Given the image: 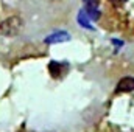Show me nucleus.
Wrapping results in <instances>:
<instances>
[{
    "label": "nucleus",
    "mask_w": 134,
    "mask_h": 132,
    "mask_svg": "<svg viewBox=\"0 0 134 132\" xmlns=\"http://www.w3.org/2000/svg\"><path fill=\"white\" fill-rule=\"evenodd\" d=\"M24 30V19L20 16H9L0 22V34L5 37H14Z\"/></svg>",
    "instance_id": "obj_1"
},
{
    "label": "nucleus",
    "mask_w": 134,
    "mask_h": 132,
    "mask_svg": "<svg viewBox=\"0 0 134 132\" xmlns=\"http://www.w3.org/2000/svg\"><path fill=\"white\" fill-rule=\"evenodd\" d=\"M117 93H128V92H134V78L133 76H125L117 82L115 87Z\"/></svg>",
    "instance_id": "obj_2"
},
{
    "label": "nucleus",
    "mask_w": 134,
    "mask_h": 132,
    "mask_svg": "<svg viewBox=\"0 0 134 132\" xmlns=\"http://www.w3.org/2000/svg\"><path fill=\"white\" fill-rule=\"evenodd\" d=\"M66 70H69V64H66V62L52 61V62L48 64V71H50V75H52L53 78H61V76L66 73Z\"/></svg>",
    "instance_id": "obj_3"
},
{
    "label": "nucleus",
    "mask_w": 134,
    "mask_h": 132,
    "mask_svg": "<svg viewBox=\"0 0 134 132\" xmlns=\"http://www.w3.org/2000/svg\"><path fill=\"white\" fill-rule=\"evenodd\" d=\"M84 5H86V9H87L91 17H94V19L100 17V14H98V0H84Z\"/></svg>",
    "instance_id": "obj_4"
},
{
    "label": "nucleus",
    "mask_w": 134,
    "mask_h": 132,
    "mask_svg": "<svg viewBox=\"0 0 134 132\" xmlns=\"http://www.w3.org/2000/svg\"><path fill=\"white\" fill-rule=\"evenodd\" d=\"M69 40V33H64V31H59L56 34H52L45 39L47 44H56V42H66Z\"/></svg>",
    "instance_id": "obj_5"
},
{
    "label": "nucleus",
    "mask_w": 134,
    "mask_h": 132,
    "mask_svg": "<svg viewBox=\"0 0 134 132\" xmlns=\"http://www.w3.org/2000/svg\"><path fill=\"white\" fill-rule=\"evenodd\" d=\"M109 2H111V5H114V6H117V8H119V6H123V5L126 3V0H109Z\"/></svg>",
    "instance_id": "obj_6"
}]
</instances>
